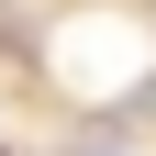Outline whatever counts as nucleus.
<instances>
[{
  "label": "nucleus",
  "instance_id": "f257e3e1",
  "mask_svg": "<svg viewBox=\"0 0 156 156\" xmlns=\"http://www.w3.org/2000/svg\"><path fill=\"white\" fill-rule=\"evenodd\" d=\"M78 156H134V145H78Z\"/></svg>",
  "mask_w": 156,
  "mask_h": 156
}]
</instances>
